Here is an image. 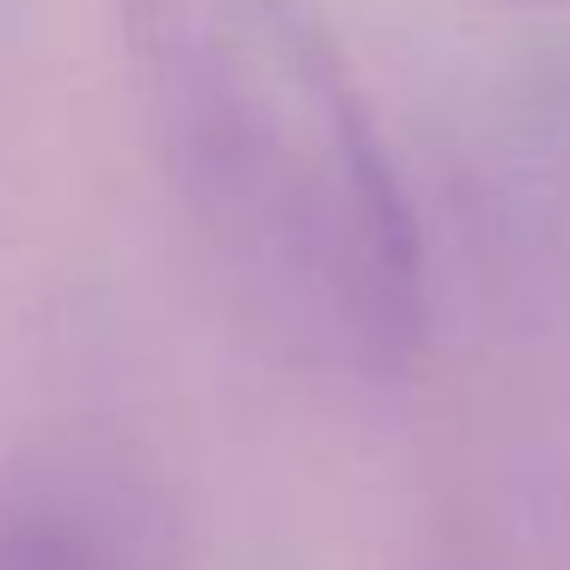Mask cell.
I'll return each instance as SVG.
<instances>
[{"instance_id":"cell-2","label":"cell","mask_w":570,"mask_h":570,"mask_svg":"<svg viewBox=\"0 0 570 570\" xmlns=\"http://www.w3.org/2000/svg\"><path fill=\"white\" fill-rule=\"evenodd\" d=\"M0 570H117V564L62 509H13V515H0Z\"/></svg>"},{"instance_id":"cell-1","label":"cell","mask_w":570,"mask_h":570,"mask_svg":"<svg viewBox=\"0 0 570 570\" xmlns=\"http://www.w3.org/2000/svg\"><path fill=\"white\" fill-rule=\"evenodd\" d=\"M185 215L307 362L393 374L423 337V246L386 141L307 0H111Z\"/></svg>"}]
</instances>
